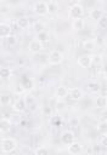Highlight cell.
Returning a JSON list of instances; mask_svg holds the SVG:
<instances>
[{"instance_id":"6da1fadb","label":"cell","mask_w":107,"mask_h":155,"mask_svg":"<svg viewBox=\"0 0 107 155\" xmlns=\"http://www.w3.org/2000/svg\"><path fill=\"white\" fill-rule=\"evenodd\" d=\"M0 144H1V151L4 154L12 153L17 148V142L13 137H2Z\"/></svg>"},{"instance_id":"7a4b0ae2","label":"cell","mask_w":107,"mask_h":155,"mask_svg":"<svg viewBox=\"0 0 107 155\" xmlns=\"http://www.w3.org/2000/svg\"><path fill=\"white\" fill-rule=\"evenodd\" d=\"M62 61H63V53L61 51L54 50V51L50 52L49 59H47L50 65H58L60 63H62Z\"/></svg>"},{"instance_id":"3957f363","label":"cell","mask_w":107,"mask_h":155,"mask_svg":"<svg viewBox=\"0 0 107 155\" xmlns=\"http://www.w3.org/2000/svg\"><path fill=\"white\" fill-rule=\"evenodd\" d=\"M77 63L80 68H84V69H88L92 65L94 61H92V56L91 54H88V53H84V54H80L77 59Z\"/></svg>"},{"instance_id":"277c9868","label":"cell","mask_w":107,"mask_h":155,"mask_svg":"<svg viewBox=\"0 0 107 155\" xmlns=\"http://www.w3.org/2000/svg\"><path fill=\"white\" fill-rule=\"evenodd\" d=\"M33 11L38 16H46L49 13V11H47V4L45 1H43V0L36 1L34 4V6H33Z\"/></svg>"},{"instance_id":"5b68a950","label":"cell","mask_w":107,"mask_h":155,"mask_svg":"<svg viewBox=\"0 0 107 155\" xmlns=\"http://www.w3.org/2000/svg\"><path fill=\"white\" fill-rule=\"evenodd\" d=\"M43 50V42L38 39H33L29 41L28 44V51L32 53V54H36L39 53L40 51Z\"/></svg>"},{"instance_id":"8992f818","label":"cell","mask_w":107,"mask_h":155,"mask_svg":"<svg viewBox=\"0 0 107 155\" xmlns=\"http://www.w3.org/2000/svg\"><path fill=\"white\" fill-rule=\"evenodd\" d=\"M27 107H28L27 101H26L24 97H22V98H17V99L13 102V104H12V110L16 111V113H23Z\"/></svg>"},{"instance_id":"52a82bcc","label":"cell","mask_w":107,"mask_h":155,"mask_svg":"<svg viewBox=\"0 0 107 155\" xmlns=\"http://www.w3.org/2000/svg\"><path fill=\"white\" fill-rule=\"evenodd\" d=\"M83 13H84L83 6L79 5V4H74V5H72V6L69 7V12H68V15H69V17H71L72 19L81 17Z\"/></svg>"},{"instance_id":"ba28073f","label":"cell","mask_w":107,"mask_h":155,"mask_svg":"<svg viewBox=\"0 0 107 155\" xmlns=\"http://www.w3.org/2000/svg\"><path fill=\"white\" fill-rule=\"evenodd\" d=\"M68 97L72 101L77 102V101H80L84 97V92L79 87H71V88H68Z\"/></svg>"},{"instance_id":"9c48e42d","label":"cell","mask_w":107,"mask_h":155,"mask_svg":"<svg viewBox=\"0 0 107 155\" xmlns=\"http://www.w3.org/2000/svg\"><path fill=\"white\" fill-rule=\"evenodd\" d=\"M74 140H75V136H74V133H73L72 131L67 130V131L62 132V134H61V143H62V144L69 145V144H71L72 142H74Z\"/></svg>"},{"instance_id":"30bf717a","label":"cell","mask_w":107,"mask_h":155,"mask_svg":"<svg viewBox=\"0 0 107 155\" xmlns=\"http://www.w3.org/2000/svg\"><path fill=\"white\" fill-rule=\"evenodd\" d=\"M67 147H68V153L72 154V155H78V154L83 153V145H81L80 142L74 140V142H72V143H71L69 145H67Z\"/></svg>"},{"instance_id":"8fae6325","label":"cell","mask_w":107,"mask_h":155,"mask_svg":"<svg viewBox=\"0 0 107 155\" xmlns=\"http://www.w3.org/2000/svg\"><path fill=\"white\" fill-rule=\"evenodd\" d=\"M0 35H1L2 39H6L10 35H12V28H11V25L9 23L2 22L0 24Z\"/></svg>"},{"instance_id":"7c38bea8","label":"cell","mask_w":107,"mask_h":155,"mask_svg":"<svg viewBox=\"0 0 107 155\" xmlns=\"http://www.w3.org/2000/svg\"><path fill=\"white\" fill-rule=\"evenodd\" d=\"M11 126H12V121H11V119L7 117V116H4V117L1 119V126H0L1 132H2V133L9 132V131L11 130Z\"/></svg>"},{"instance_id":"4fadbf2b","label":"cell","mask_w":107,"mask_h":155,"mask_svg":"<svg viewBox=\"0 0 107 155\" xmlns=\"http://www.w3.org/2000/svg\"><path fill=\"white\" fill-rule=\"evenodd\" d=\"M85 27V21L83 17H79V18H74L72 21V28L74 30H83Z\"/></svg>"},{"instance_id":"5bb4252c","label":"cell","mask_w":107,"mask_h":155,"mask_svg":"<svg viewBox=\"0 0 107 155\" xmlns=\"http://www.w3.org/2000/svg\"><path fill=\"white\" fill-rule=\"evenodd\" d=\"M16 23H17V27H18L19 29H27V28L30 25V21H29V18L26 17V16L18 17L17 21H16Z\"/></svg>"},{"instance_id":"9a60e30c","label":"cell","mask_w":107,"mask_h":155,"mask_svg":"<svg viewBox=\"0 0 107 155\" xmlns=\"http://www.w3.org/2000/svg\"><path fill=\"white\" fill-rule=\"evenodd\" d=\"M95 105H96L97 109L107 108V97L106 96H97L95 98Z\"/></svg>"},{"instance_id":"2e32d148","label":"cell","mask_w":107,"mask_h":155,"mask_svg":"<svg viewBox=\"0 0 107 155\" xmlns=\"http://www.w3.org/2000/svg\"><path fill=\"white\" fill-rule=\"evenodd\" d=\"M81 47L85 50V51H92L95 50L96 47V41L94 39H85L81 44Z\"/></svg>"},{"instance_id":"e0dca14e","label":"cell","mask_w":107,"mask_h":155,"mask_svg":"<svg viewBox=\"0 0 107 155\" xmlns=\"http://www.w3.org/2000/svg\"><path fill=\"white\" fill-rule=\"evenodd\" d=\"M56 96H57L58 99H63V98L68 97V88L66 86H63V85L58 86L57 90H56Z\"/></svg>"},{"instance_id":"ac0fdd59","label":"cell","mask_w":107,"mask_h":155,"mask_svg":"<svg viewBox=\"0 0 107 155\" xmlns=\"http://www.w3.org/2000/svg\"><path fill=\"white\" fill-rule=\"evenodd\" d=\"M102 11L101 10H98V8H91L90 10V12H89V17H90V19H92V21H98L101 17H102Z\"/></svg>"},{"instance_id":"d6986e66","label":"cell","mask_w":107,"mask_h":155,"mask_svg":"<svg viewBox=\"0 0 107 155\" xmlns=\"http://www.w3.org/2000/svg\"><path fill=\"white\" fill-rule=\"evenodd\" d=\"M21 84L24 86L26 90H28V88H33V81H32V79L28 78V76H26V75L22 76V79H21Z\"/></svg>"},{"instance_id":"ffe728a7","label":"cell","mask_w":107,"mask_h":155,"mask_svg":"<svg viewBox=\"0 0 107 155\" xmlns=\"http://www.w3.org/2000/svg\"><path fill=\"white\" fill-rule=\"evenodd\" d=\"M0 75H1V79H10L11 75H12V70L9 68V67H2L1 70H0Z\"/></svg>"},{"instance_id":"44dd1931","label":"cell","mask_w":107,"mask_h":155,"mask_svg":"<svg viewBox=\"0 0 107 155\" xmlns=\"http://www.w3.org/2000/svg\"><path fill=\"white\" fill-rule=\"evenodd\" d=\"M86 86H88V90L90 92H92V93H97L100 91V85L96 81H90V82H88Z\"/></svg>"},{"instance_id":"7402d4cb","label":"cell","mask_w":107,"mask_h":155,"mask_svg":"<svg viewBox=\"0 0 107 155\" xmlns=\"http://www.w3.org/2000/svg\"><path fill=\"white\" fill-rule=\"evenodd\" d=\"M96 128H97L98 133H101V134H106V133H107V121H106V120L100 121V122L97 124Z\"/></svg>"},{"instance_id":"603a6c76","label":"cell","mask_w":107,"mask_h":155,"mask_svg":"<svg viewBox=\"0 0 107 155\" xmlns=\"http://www.w3.org/2000/svg\"><path fill=\"white\" fill-rule=\"evenodd\" d=\"M11 94L10 93H7V92H2L1 93V104L2 105H9L10 103H11Z\"/></svg>"},{"instance_id":"cb8c5ba5","label":"cell","mask_w":107,"mask_h":155,"mask_svg":"<svg viewBox=\"0 0 107 155\" xmlns=\"http://www.w3.org/2000/svg\"><path fill=\"white\" fill-rule=\"evenodd\" d=\"M36 39L38 40H40L43 44L44 42H47L49 41V34H47V31H45V30H41V31H39L38 33V36H36Z\"/></svg>"},{"instance_id":"d4e9b609","label":"cell","mask_w":107,"mask_h":155,"mask_svg":"<svg viewBox=\"0 0 107 155\" xmlns=\"http://www.w3.org/2000/svg\"><path fill=\"white\" fill-rule=\"evenodd\" d=\"M97 25L100 29H107V15H102V17L97 21Z\"/></svg>"},{"instance_id":"484cf974","label":"cell","mask_w":107,"mask_h":155,"mask_svg":"<svg viewBox=\"0 0 107 155\" xmlns=\"http://www.w3.org/2000/svg\"><path fill=\"white\" fill-rule=\"evenodd\" d=\"M47 11H49L50 15L56 13V11H57V5H56L54 1H50V2L47 4Z\"/></svg>"},{"instance_id":"4316f807","label":"cell","mask_w":107,"mask_h":155,"mask_svg":"<svg viewBox=\"0 0 107 155\" xmlns=\"http://www.w3.org/2000/svg\"><path fill=\"white\" fill-rule=\"evenodd\" d=\"M34 154L35 155H47L49 154V150L46 148H44V147H39V148H36L34 150Z\"/></svg>"},{"instance_id":"83f0119b","label":"cell","mask_w":107,"mask_h":155,"mask_svg":"<svg viewBox=\"0 0 107 155\" xmlns=\"http://www.w3.org/2000/svg\"><path fill=\"white\" fill-rule=\"evenodd\" d=\"M6 41H7V45L9 46H15L16 44H17V39H16V36L15 35H10L9 38H6Z\"/></svg>"},{"instance_id":"f1b7e54d","label":"cell","mask_w":107,"mask_h":155,"mask_svg":"<svg viewBox=\"0 0 107 155\" xmlns=\"http://www.w3.org/2000/svg\"><path fill=\"white\" fill-rule=\"evenodd\" d=\"M43 113H44V115H46V116H51V114H52V109H51V107H49V105H44V107H43Z\"/></svg>"},{"instance_id":"f546056e","label":"cell","mask_w":107,"mask_h":155,"mask_svg":"<svg viewBox=\"0 0 107 155\" xmlns=\"http://www.w3.org/2000/svg\"><path fill=\"white\" fill-rule=\"evenodd\" d=\"M100 145L103 147V148H107V133L101 137V139H100Z\"/></svg>"},{"instance_id":"4dcf8cb0","label":"cell","mask_w":107,"mask_h":155,"mask_svg":"<svg viewBox=\"0 0 107 155\" xmlns=\"http://www.w3.org/2000/svg\"><path fill=\"white\" fill-rule=\"evenodd\" d=\"M34 28H35V30H36V33H39V31H41V30H44V28H43V25H41L40 23H35V25H34Z\"/></svg>"},{"instance_id":"1f68e13d","label":"cell","mask_w":107,"mask_h":155,"mask_svg":"<svg viewBox=\"0 0 107 155\" xmlns=\"http://www.w3.org/2000/svg\"><path fill=\"white\" fill-rule=\"evenodd\" d=\"M101 119L102 120H107V109L105 108V110L101 113Z\"/></svg>"},{"instance_id":"d6a6232c","label":"cell","mask_w":107,"mask_h":155,"mask_svg":"<svg viewBox=\"0 0 107 155\" xmlns=\"http://www.w3.org/2000/svg\"><path fill=\"white\" fill-rule=\"evenodd\" d=\"M26 98V101H27V104H30V103H34V98L30 96V98H27V97H24Z\"/></svg>"},{"instance_id":"836d02e7","label":"cell","mask_w":107,"mask_h":155,"mask_svg":"<svg viewBox=\"0 0 107 155\" xmlns=\"http://www.w3.org/2000/svg\"><path fill=\"white\" fill-rule=\"evenodd\" d=\"M71 124H72V126H77V124H78V120L73 117V119L71 120Z\"/></svg>"},{"instance_id":"e575fe53","label":"cell","mask_w":107,"mask_h":155,"mask_svg":"<svg viewBox=\"0 0 107 155\" xmlns=\"http://www.w3.org/2000/svg\"><path fill=\"white\" fill-rule=\"evenodd\" d=\"M103 73H105V74H107V63L103 65Z\"/></svg>"},{"instance_id":"d590c367","label":"cell","mask_w":107,"mask_h":155,"mask_svg":"<svg viewBox=\"0 0 107 155\" xmlns=\"http://www.w3.org/2000/svg\"><path fill=\"white\" fill-rule=\"evenodd\" d=\"M18 63H19V64H23V63H24V59H23V58H19Z\"/></svg>"},{"instance_id":"8d00e7d4","label":"cell","mask_w":107,"mask_h":155,"mask_svg":"<svg viewBox=\"0 0 107 155\" xmlns=\"http://www.w3.org/2000/svg\"><path fill=\"white\" fill-rule=\"evenodd\" d=\"M105 44H106V47H107V39H106V41H105Z\"/></svg>"},{"instance_id":"74e56055","label":"cell","mask_w":107,"mask_h":155,"mask_svg":"<svg viewBox=\"0 0 107 155\" xmlns=\"http://www.w3.org/2000/svg\"><path fill=\"white\" fill-rule=\"evenodd\" d=\"M81 1H89V0H81Z\"/></svg>"},{"instance_id":"f35d334b","label":"cell","mask_w":107,"mask_h":155,"mask_svg":"<svg viewBox=\"0 0 107 155\" xmlns=\"http://www.w3.org/2000/svg\"><path fill=\"white\" fill-rule=\"evenodd\" d=\"M106 121H107V120H106Z\"/></svg>"}]
</instances>
